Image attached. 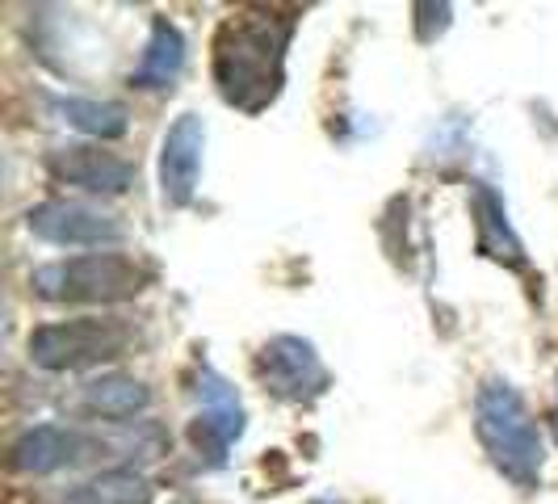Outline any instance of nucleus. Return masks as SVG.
I'll return each mask as SVG.
<instances>
[{"label":"nucleus","mask_w":558,"mask_h":504,"mask_svg":"<svg viewBox=\"0 0 558 504\" xmlns=\"http://www.w3.org/2000/svg\"><path fill=\"white\" fill-rule=\"evenodd\" d=\"M151 496H156L151 479L135 467H113V471H101L97 479L84 483L88 504H151Z\"/></svg>","instance_id":"obj_15"},{"label":"nucleus","mask_w":558,"mask_h":504,"mask_svg":"<svg viewBox=\"0 0 558 504\" xmlns=\"http://www.w3.org/2000/svg\"><path fill=\"white\" fill-rule=\"evenodd\" d=\"M202 152H206V122L197 113H181L168 127L160 143V194L168 206H190L202 177Z\"/></svg>","instance_id":"obj_7"},{"label":"nucleus","mask_w":558,"mask_h":504,"mask_svg":"<svg viewBox=\"0 0 558 504\" xmlns=\"http://www.w3.org/2000/svg\"><path fill=\"white\" fill-rule=\"evenodd\" d=\"M197 395H202V417L194 420V446L210 463H223L231 442L244 433L240 395H235V387H227V379H219L215 370H202Z\"/></svg>","instance_id":"obj_9"},{"label":"nucleus","mask_w":558,"mask_h":504,"mask_svg":"<svg viewBox=\"0 0 558 504\" xmlns=\"http://www.w3.org/2000/svg\"><path fill=\"white\" fill-rule=\"evenodd\" d=\"M26 227L43 240V244H56V249H113L126 240V227L118 224L113 215L88 206V202H68V197H51V202H38L29 206Z\"/></svg>","instance_id":"obj_5"},{"label":"nucleus","mask_w":558,"mask_h":504,"mask_svg":"<svg viewBox=\"0 0 558 504\" xmlns=\"http://www.w3.org/2000/svg\"><path fill=\"white\" fill-rule=\"evenodd\" d=\"M290 34L294 17H281L278 9H240L227 17L210 43V76L227 106L260 113L278 101Z\"/></svg>","instance_id":"obj_1"},{"label":"nucleus","mask_w":558,"mask_h":504,"mask_svg":"<svg viewBox=\"0 0 558 504\" xmlns=\"http://www.w3.org/2000/svg\"><path fill=\"white\" fill-rule=\"evenodd\" d=\"M56 113L72 127V131H81L88 140H122L126 131H131V113L126 106H118V101H93V97H56L51 101Z\"/></svg>","instance_id":"obj_14"},{"label":"nucleus","mask_w":558,"mask_h":504,"mask_svg":"<svg viewBox=\"0 0 558 504\" xmlns=\"http://www.w3.org/2000/svg\"><path fill=\"white\" fill-rule=\"evenodd\" d=\"M256 374H260L265 392L290 399V404H303L311 395H319L328 383L315 345L303 336H274L256 358Z\"/></svg>","instance_id":"obj_6"},{"label":"nucleus","mask_w":558,"mask_h":504,"mask_svg":"<svg viewBox=\"0 0 558 504\" xmlns=\"http://www.w3.org/2000/svg\"><path fill=\"white\" fill-rule=\"evenodd\" d=\"M29 286L47 303H122L143 290V269L122 252H84L34 269Z\"/></svg>","instance_id":"obj_3"},{"label":"nucleus","mask_w":558,"mask_h":504,"mask_svg":"<svg viewBox=\"0 0 558 504\" xmlns=\"http://www.w3.org/2000/svg\"><path fill=\"white\" fill-rule=\"evenodd\" d=\"M51 177L63 185H76L84 194H126L135 185V165L113 156L106 147H93V143H76V147H59L47 156Z\"/></svg>","instance_id":"obj_8"},{"label":"nucleus","mask_w":558,"mask_h":504,"mask_svg":"<svg viewBox=\"0 0 558 504\" xmlns=\"http://www.w3.org/2000/svg\"><path fill=\"white\" fill-rule=\"evenodd\" d=\"M84 408L106 420H135L151 408V392L131 374H101L84 387Z\"/></svg>","instance_id":"obj_13"},{"label":"nucleus","mask_w":558,"mask_h":504,"mask_svg":"<svg viewBox=\"0 0 558 504\" xmlns=\"http://www.w3.org/2000/svg\"><path fill=\"white\" fill-rule=\"evenodd\" d=\"M131 345V328L118 320H63V324H43L29 333V362L43 370H84V365L113 362Z\"/></svg>","instance_id":"obj_4"},{"label":"nucleus","mask_w":558,"mask_h":504,"mask_svg":"<svg viewBox=\"0 0 558 504\" xmlns=\"http://www.w3.org/2000/svg\"><path fill=\"white\" fill-rule=\"evenodd\" d=\"M181 72H185V34L177 29V22L156 17L151 34H147V47H143L140 68L131 72V84L135 88H172Z\"/></svg>","instance_id":"obj_12"},{"label":"nucleus","mask_w":558,"mask_h":504,"mask_svg":"<svg viewBox=\"0 0 558 504\" xmlns=\"http://www.w3.org/2000/svg\"><path fill=\"white\" fill-rule=\"evenodd\" d=\"M475 433L492 467L517 488H537L546 467V442L512 383L487 379L475 395Z\"/></svg>","instance_id":"obj_2"},{"label":"nucleus","mask_w":558,"mask_h":504,"mask_svg":"<svg viewBox=\"0 0 558 504\" xmlns=\"http://www.w3.org/2000/svg\"><path fill=\"white\" fill-rule=\"evenodd\" d=\"M81 449H84L81 433L59 429V424H34L29 433H22V437L13 442L9 463H13V471H22V476H51L59 467L76 463Z\"/></svg>","instance_id":"obj_10"},{"label":"nucleus","mask_w":558,"mask_h":504,"mask_svg":"<svg viewBox=\"0 0 558 504\" xmlns=\"http://www.w3.org/2000/svg\"><path fill=\"white\" fill-rule=\"evenodd\" d=\"M471 206H475L478 252L492 256V261H500V265H508V269H521V265H525V244H521V236L508 224V211H504L500 194L478 181L475 190H471Z\"/></svg>","instance_id":"obj_11"}]
</instances>
